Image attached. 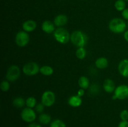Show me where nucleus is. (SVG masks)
<instances>
[{
	"label": "nucleus",
	"mask_w": 128,
	"mask_h": 127,
	"mask_svg": "<svg viewBox=\"0 0 128 127\" xmlns=\"http://www.w3.org/2000/svg\"><path fill=\"white\" fill-rule=\"evenodd\" d=\"M55 40L59 43L65 44L70 41L71 35L70 32L64 27H58L56 29L53 33Z\"/></svg>",
	"instance_id": "nucleus-3"
},
{
	"label": "nucleus",
	"mask_w": 128,
	"mask_h": 127,
	"mask_svg": "<svg viewBox=\"0 0 128 127\" xmlns=\"http://www.w3.org/2000/svg\"><path fill=\"white\" fill-rule=\"evenodd\" d=\"M108 64V61L104 57H99L95 61V65L99 69H104L107 68Z\"/></svg>",
	"instance_id": "nucleus-16"
},
{
	"label": "nucleus",
	"mask_w": 128,
	"mask_h": 127,
	"mask_svg": "<svg viewBox=\"0 0 128 127\" xmlns=\"http://www.w3.org/2000/svg\"><path fill=\"white\" fill-rule=\"evenodd\" d=\"M122 16L123 19L128 21V8H126L122 11Z\"/></svg>",
	"instance_id": "nucleus-28"
},
{
	"label": "nucleus",
	"mask_w": 128,
	"mask_h": 127,
	"mask_svg": "<svg viewBox=\"0 0 128 127\" xmlns=\"http://www.w3.org/2000/svg\"><path fill=\"white\" fill-rule=\"evenodd\" d=\"M56 102V95L52 91L46 90L41 96V103L45 107H50L53 105Z\"/></svg>",
	"instance_id": "nucleus-9"
},
{
	"label": "nucleus",
	"mask_w": 128,
	"mask_h": 127,
	"mask_svg": "<svg viewBox=\"0 0 128 127\" xmlns=\"http://www.w3.org/2000/svg\"><path fill=\"white\" fill-rule=\"evenodd\" d=\"M124 38L126 40V41H127L128 42V30L124 32Z\"/></svg>",
	"instance_id": "nucleus-32"
},
{
	"label": "nucleus",
	"mask_w": 128,
	"mask_h": 127,
	"mask_svg": "<svg viewBox=\"0 0 128 127\" xmlns=\"http://www.w3.org/2000/svg\"><path fill=\"white\" fill-rule=\"evenodd\" d=\"M10 83L8 80H3L0 84V88L2 92H7L10 90Z\"/></svg>",
	"instance_id": "nucleus-25"
},
{
	"label": "nucleus",
	"mask_w": 128,
	"mask_h": 127,
	"mask_svg": "<svg viewBox=\"0 0 128 127\" xmlns=\"http://www.w3.org/2000/svg\"><path fill=\"white\" fill-rule=\"evenodd\" d=\"M40 67L36 62H30L24 65L22 67V72L26 75L34 76L40 72Z\"/></svg>",
	"instance_id": "nucleus-4"
},
{
	"label": "nucleus",
	"mask_w": 128,
	"mask_h": 127,
	"mask_svg": "<svg viewBox=\"0 0 128 127\" xmlns=\"http://www.w3.org/2000/svg\"><path fill=\"white\" fill-rule=\"evenodd\" d=\"M21 118L26 123H33L36 118V111L29 107L24 108L21 112Z\"/></svg>",
	"instance_id": "nucleus-7"
},
{
	"label": "nucleus",
	"mask_w": 128,
	"mask_h": 127,
	"mask_svg": "<svg viewBox=\"0 0 128 127\" xmlns=\"http://www.w3.org/2000/svg\"><path fill=\"white\" fill-rule=\"evenodd\" d=\"M38 120L41 124L48 125L51 123V117L50 115L46 113H42L38 117Z\"/></svg>",
	"instance_id": "nucleus-18"
},
{
	"label": "nucleus",
	"mask_w": 128,
	"mask_h": 127,
	"mask_svg": "<svg viewBox=\"0 0 128 127\" xmlns=\"http://www.w3.org/2000/svg\"><path fill=\"white\" fill-rule=\"evenodd\" d=\"M21 75V70L20 67L16 65H12L8 69L6 75V78L9 82L16 81Z\"/></svg>",
	"instance_id": "nucleus-6"
},
{
	"label": "nucleus",
	"mask_w": 128,
	"mask_h": 127,
	"mask_svg": "<svg viewBox=\"0 0 128 127\" xmlns=\"http://www.w3.org/2000/svg\"><path fill=\"white\" fill-rule=\"evenodd\" d=\"M114 7L116 10L122 11L126 9V2L124 0H117L114 4Z\"/></svg>",
	"instance_id": "nucleus-23"
},
{
	"label": "nucleus",
	"mask_w": 128,
	"mask_h": 127,
	"mask_svg": "<svg viewBox=\"0 0 128 127\" xmlns=\"http://www.w3.org/2000/svg\"><path fill=\"white\" fill-rule=\"evenodd\" d=\"M36 27H37V24L36 21L31 19L24 21L22 24V28L23 31L27 32H32L36 29Z\"/></svg>",
	"instance_id": "nucleus-12"
},
{
	"label": "nucleus",
	"mask_w": 128,
	"mask_h": 127,
	"mask_svg": "<svg viewBox=\"0 0 128 127\" xmlns=\"http://www.w3.org/2000/svg\"><path fill=\"white\" fill-rule=\"evenodd\" d=\"M68 104L72 107H78L81 105L82 104V98L81 97H79L78 95H72L71 96L68 98Z\"/></svg>",
	"instance_id": "nucleus-15"
},
{
	"label": "nucleus",
	"mask_w": 128,
	"mask_h": 127,
	"mask_svg": "<svg viewBox=\"0 0 128 127\" xmlns=\"http://www.w3.org/2000/svg\"><path fill=\"white\" fill-rule=\"evenodd\" d=\"M78 85L82 89L86 90L89 88L90 86V82L89 78L85 76H81L78 80Z\"/></svg>",
	"instance_id": "nucleus-17"
},
{
	"label": "nucleus",
	"mask_w": 128,
	"mask_h": 127,
	"mask_svg": "<svg viewBox=\"0 0 128 127\" xmlns=\"http://www.w3.org/2000/svg\"><path fill=\"white\" fill-rule=\"evenodd\" d=\"M84 90H85L84 89H82V88H80V89L78 90V91L77 95L80 97H82V96H83L85 93Z\"/></svg>",
	"instance_id": "nucleus-30"
},
{
	"label": "nucleus",
	"mask_w": 128,
	"mask_h": 127,
	"mask_svg": "<svg viewBox=\"0 0 128 127\" xmlns=\"http://www.w3.org/2000/svg\"><path fill=\"white\" fill-rule=\"evenodd\" d=\"M128 98V85L122 84L118 86L114 92L112 100H123Z\"/></svg>",
	"instance_id": "nucleus-5"
},
{
	"label": "nucleus",
	"mask_w": 128,
	"mask_h": 127,
	"mask_svg": "<svg viewBox=\"0 0 128 127\" xmlns=\"http://www.w3.org/2000/svg\"></svg>",
	"instance_id": "nucleus-34"
},
{
	"label": "nucleus",
	"mask_w": 128,
	"mask_h": 127,
	"mask_svg": "<svg viewBox=\"0 0 128 127\" xmlns=\"http://www.w3.org/2000/svg\"><path fill=\"white\" fill-rule=\"evenodd\" d=\"M127 24L122 19L116 17L110 21L108 24L109 29L115 34H121L125 32Z\"/></svg>",
	"instance_id": "nucleus-2"
},
{
	"label": "nucleus",
	"mask_w": 128,
	"mask_h": 127,
	"mask_svg": "<svg viewBox=\"0 0 128 127\" xmlns=\"http://www.w3.org/2000/svg\"><path fill=\"white\" fill-rule=\"evenodd\" d=\"M70 41L78 48L84 47L88 42V36L84 32L78 30L71 33Z\"/></svg>",
	"instance_id": "nucleus-1"
},
{
	"label": "nucleus",
	"mask_w": 128,
	"mask_h": 127,
	"mask_svg": "<svg viewBox=\"0 0 128 127\" xmlns=\"http://www.w3.org/2000/svg\"><path fill=\"white\" fill-rule=\"evenodd\" d=\"M102 87L105 92L109 93H111L114 92L116 88L114 82L110 78H107L104 81Z\"/></svg>",
	"instance_id": "nucleus-13"
},
{
	"label": "nucleus",
	"mask_w": 128,
	"mask_h": 127,
	"mask_svg": "<svg viewBox=\"0 0 128 127\" xmlns=\"http://www.w3.org/2000/svg\"><path fill=\"white\" fill-rule=\"evenodd\" d=\"M55 24L53 22L49 20L44 21L41 25V29L42 31L46 34L54 33L56 29H55Z\"/></svg>",
	"instance_id": "nucleus-11"
},
{
	"label": "nucleus",
	"mask_w": 128,
	"mask_h": 127,
	"mask_svg": "<svg viewBox=\"0 0 128 127\" xmlns=\"http://www.w3.org/2000/svg\"><path fill=\"white\" fill-rule=\"evenodd\" d=\"M119 73L122 77H128V59H124L120 61L118 67Z\"/></svg>",
	"instance_id": "nucleus-10"
},
{
	"label": "nucleus",
	"mask_w": 128,
	"mask_h": 127,
	"mask_svg": "<svg viewBox=\"0 0 128 127\" xmlns=\"http://www.w3.org/2000/svg\"><path fill=\"white\" fill-rule=\"evenodd\" d=\"M30 40V35L28 32L21 31L17 32L15 36V42L19 47H23L27 46Z\"/></svg>",
	"instance_id": "nucleus-8"
},
{
	"label": "nucleus",
	"mask_w": 128,
	"mask_h": 127,
	"mask_svg": "<svg viewBox=\"0 0 128 127\" xmlns=\"http://www.w3.org/2000/svg\"><path fill=\"white\" fill-rule=\"evenodd\" d=\"M120 118L122 121H128V110H123L120 113Z\"/></svg>",
	"instance_id": "nucleus-26"
},
{
	"label": "nucleus",
	"mask_w": 128,
	"mask_h": 127,
	"mask_svg": "<svg viewBox=\"0 0 128 127\" xmlns=\"http://www.w3.org/2000/svg\"><path fill=\"white\" fill-rule=\"evenodd\" d=\"M45 106L42 104V103H37V105L35 107V111L37 113H42V112L44 111V108Z\"/></svg>",
	"instance_id": "nucleus-27"
},
{
	"label": "nucleus",
	"mask_w": 128,
	"mask_h": 127,
	"mask_svg": "<svg viewBox=\"0 0 128 127\" xmlns=\"http://www.w3.org/2000/svg\"><path fill=\"white\" fill-rule=\"evenodd\" d=\"M86 50L84 47H79L76 51V56L78 59L80 60H82L86 57Z\"/></svg>",
	"instance_id": "nucleus-21"
},
{
	"label": "nucleus",
	"mask_w": 128,
	"mask_h": 127,
	"mask_svg": "<svg viewBox=\"0 0 128 127\" xmlns=\"http://www.w3.org/2000/svg\"><path fill=\"white\" fill-rule=\"evenodd\" d=\"M40 72L44 76H50L54 73V69L50 65H43L40 67Z\"/></svg>",
	"instance_id": "nucleus-20"
},
{
	"label": "nucleus",
	"mask_w": 128,
	"mask_h": 127,
	"mask_svg": "<svg viewBox=\"0 0 128 127\" xmlns=\"http://www.w3.org/2000/svg\"><path fill=\"white\" fill-rule=\"evenodd\" d=\"M28 127H41V126L40 125L38 124V123H34L33 122V123H30V124L28 126Z\"/></svg>",
	"instance_id": "nucleus-31"
},
{
	"label": "nucleus",
	"mask_w": 128,
	"mask_h": 127,
	"mask_svg": "<svg viewBox=\"0 0 128 127\" xmlns=\"http://www.w3.org/2000/svg\"><path fill=\"white\" fill-rule=\"evenodd\" d=\"M68 17L64 14H59L56 16L54 19V24L55 26L59 27H62L68 23Z\"/></svg>",
	"instance_id": "nucleus-14"
},
{
	"label": "nucleus",
	"mask_w": 128,
	"mask_h": 127,
	"mask_svg": "<svg viewBox=\"0 0 128 127\" xmlns=\"http://www.w3.org/2000/svg\"><path fill=\"white\" fill-rule=\"evenodd\" d=\"M26 105V100L22 97H16L12 100V105L17 108H23Z\"/></svg>",
	"instance_id": "nucleus-19"
},
{
	"label": "nucleus",
	"mask_w": 128,
	"mask_h": 127,
	"mask_svg": "<svg viewBox=\"0 0 128 127\" xmlns=\"http://www.w3.org/2000/svg\"><path fill=\"white\" fill-rule=\"evenodd\" d=\"M37 105L36 98L34 97H30L26 98V107H29L31 108H35L36 105Z\"/></svg>",
	"instance_id": "nucleus-22"
},
{
	"label": "nucleus",
	"mask_w": 128,
	"mask_h": 127,
	"mask_svg": "<svg viewBox=\"0 0 128 127\" xmlns=\"http://www.w3.org/2000/svg\"><path fill=\"white\" fill-rule=\"evenodd\" d=\"M124 1H128V0H124Z\"/></svg>",
	"instance_id": "nucleus-33"
},
{
	"label": "nucleus",
	"mask_w": 128,
	"mask_h": 127,
	"mask_svg": "<svg viewBox=\"0 0 128 127\" xmlns=\"http://www.w3.org/2000/svg\"><path fill=\"white\" fill-rule=\"evenodd\" d=\"M118 127H128V121H121L119 123Z\"/></svg>",
	"instance_id": "nucleus-29"
},
{
	"label": "nucleus",
	"mask_w": 128,
	"mask_h": 127,
	"mask_svg": "<svg viewBox=\"0 0 128 127\" xmlns=\"http://www.w3.org/2000/svg\"><path fill=\"white\" fill-rule=\"evenodd\" d=\"M50 127H66V125L63 121L60 119H56L51 122Z\"/></svg>",
	"instance_id": "nucleus-24"
}]
</instances>
